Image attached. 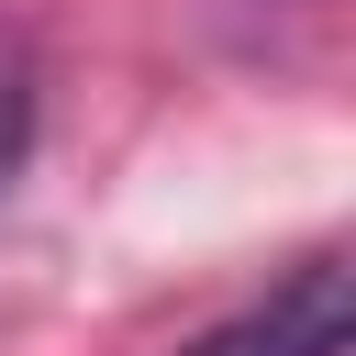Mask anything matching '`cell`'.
I'll return each mask as SVG.
<instances>
[{"mask_svg":"<svg viewBox=\"0 0 356 356\" xmlns=\"http://www.w3.org/2000/svg\"><path fill=\"white\" fill-rule=\"evenodd\" d=\"M356 345V278L345 256H300L289 278H267V300L222 312L189 356H345Z\"/></svg>","mask_w":356,"mask_h":356,"instance_id":"cell-1","label":"cell"},{"mask_svg":"<svg viewBox=\"0 0 356 356\" xmlns=\"http://www.w3.org/2000/svg\"><path fill=\"white\" fill-rule=\"evenodd\" d=\"M22 145H33V44L0 22V178L22 167Z\"/></svg>","mask_w":356,"mask_h":356,"instance_id":"cell-2","label":"cell"}]
</instances>
